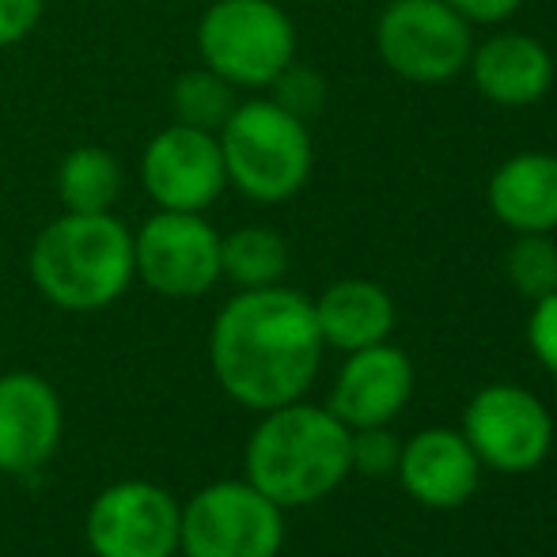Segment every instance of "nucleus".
I'll return each mask as SVG.
<instances>
[{"instance_id": "obj_7", "label": "nucleus", "mask_w": 557, "mask_h": 557, "mask_svg": "<svg viewBox=\"0 0 557 557\" xmlns=\"http://www.w3.org/2000/svg\"><path fill=\"white\" fill-rule=\"evenodd\" d=\"M285 543L281 505L250 482H216L194 493L178 523L186 557H277Z\"/></svg>"}, {"instance_id": "obj_8", "label": "nucleus", "mask_w": 557, "mask_h": 557, "mask_svg": "<svg viewBox=\"0 0 557 557\" xmlns=\"http://www.w3.org/2000/svg\"><path fill=\"white\" fill-rule=\"evenodd\" d=\"M140 281L171 300H190L221 281V235L198 213L160 209L133 235Z\"/></svg>"}, {"instance_id": "obj_19", "label": "nucleus", "mask_w": 557, "mask_h": 557, "mask_svg": "<svg viewBox=\"0 0 557 557\" xmlns=\"http://www.w3.org/2000/svg\"><path fill=\"white\" fill-rule=\"evenodd\" d=\"M288 270V247L273 227L250 224L221 239V277L239 288H270L281 285Z\"/></svg>"}, {"instance_id": "obj_4", "label": "nucleus", "mask_w": 557, "mask_h": 557, "mask_svg": "<svg viewBox=\"0 0 557 557\" xmlns=\"http://www.w3.org/2000/svg\"><path fill=\"white\" fill-rule=\"evenodd\" d=\"M224 156L227 183L250 201L277 206L308 186L311 178V133L308 122L277 103V99H250L232 111L216 133Z\"/></svg>"}, {"instance_id": "obj_18", "label": "nucleus", "mask_w": 557, "mask_h": 557, "mask_svg": "<svg viewBox=\"0 0 557 557\" xmlns=\"http://www.w3.org/2000/svg\"><path fill=\"white\" fill-rule=\"evenodd\" d=\"M122 190V168L107 148L84 145L61 160L58 168V198L69 213H111Z\"/></svg>"}, {"instance_id": "obj_15", "label": "nucleus", "mask_w": 557, "mask_h": 557, "mask_svg": "<svg viewBox=\"0 0 557 557\" xmlns=\"http://www.w3.org/2000/svg\"><path fill=\"white\" fill-rule=\"evenodd\" d=\"M398 482L418 505L425 508H459L478 490V462L474 447L462 433L451 429H425L410 444H403L398 459Z\"/></svg>"}, {"instance_id": "obj_3", "label": "nucleus", "mask_w": 557, "mask_h": 557, "mask_svg": "<svg viewBox=\"0 0 557 557\" xmlns=\"http://www.w3.org/2000/svg\"><path fill=\"white\" fill-rule=\"evenodd\" d=\"M133 235L111 213H69L42 227L30 247V281L65 311L111 308L129 288Z\"/></svg>"}, {"instance_id": "obj_16", "label": "nucleus", "mask_w": 557, "mask_h": 557, "mask_svg": "<svg viewBox=\"0 0 557 557\" xmlns=\"http://www.w3.org/2000/svg\"><path fill=\"white\" fill-rule=\"evenodd\" d=\"M490 213L520 232H557V156L516 152L490 175Z\"/></svg>"}, {"instance_id": "obj_10", "label": "nucleus", "mask_w": 557, "mask_h": 557, "mask_svg": "<svg viewBox=\"0 0 557 557\" xmlns=\"http://www.w3.org/2000/svg\"><path fill=\"white\" fill-rule=\"evenodd\" d=\"M183 505L152 482H117L88 512L96 557H175Z\"/></svg>"}, {"instance_id": "obj_25", "label": "nucleus", "mask_w": 557, "mask_h": 557, "mask_svg": "<svg viewBox=\"0 0 557 557\" xmlns=\"http://www.w3.org/2000/svg\"><path fill=\"white\" fill-rule=\"evenodd\" d=\"M42 20V0H0V46H15Z\"/></svg>"}, {"instance_id": "obj_1", "label": "nucleus", "mask_w": 557, "mask_h": 557, "mask_svg": "<svg viewBox=\"0 0 557 557\" xmlns=\"http://www.w3.org/2000/svg\"><path fill=\"white\" fill-rule=\"evenodd\" d=\"M216 383L250 410H277L315 383L323 334L315 304L293 288H243L209 337Z\"/></svg>"}, {"instance_id": "obj_23", "label": "nucleus", "mask_w": 557, "mask_h": 557, "mask_svg": "<svg viewBox=\"0 0 557 557\" xmlns=\"http://www.w3.org/2000/svg\"><path fill=\"white\" fill-rule=\"evenodd\" d=\"M273 91H277V103L285 107V111H293L296 117H304L308 122L311 114H319L323 111V103H326V84H323V76L319 73H311V69H300L293 61V65L285 69V73L277 76V81L270 84Z\"/></svg>"}, {"instance_id": "obj_26", "label": "nucleus", "mask_w": 557, "mask_h": 557, "mask_svg": "<svg viewBox=\"0 0 557 557\" xmlns=\"http://www.w3.org/2000/svg\"><path fill=\"white\" fill-rule=\"evenodd\" d=\"M444 4H451L470 27H500L520 12L523 0H444Z\"/></svg>"}, {"instance_id": "obj_2", "label": "nucleus", "mask_w": 557, "mask_h": 557, "mask_svg": "<svg viewBox=\"0 0 557 557\" xmlns=\"http://www.w3.org/2000/svg\"><path fill=\"white\" fill-rule=\"evenodd\" d=\"M349 441L352 429L331 410L304 403L265 410L247 444V482L281 508L315 505L352 470Z\"/></svg>"}, {"instance_id": "obj_12", "label": "nucleus", "mask_w": 557, "mask_h": 557, "mask_svg": "<svg viewBox=\"0 0 557 557\" xmlns=\"http://www.w3.org/2000/svg\"><path fill=\"white\" fill-rule=\"evenodd\" d=\"M61 398L42 375H0V470L30 474L46 467L61 444Z\"/></svg>"}, {"instance_id": "obj_11", "label": "nucleus", "mask_w": 557, "mask_h": 557, "mask_svg": "<svg viewBox=\"0 0 557 557\" xmlns=\"http://www.w3.org/2000/svg\"><path fill=\"white\" fill-rule=\"evenodd\" d=\"M140 183L160 209H178V213L209 209L227 186L216 133L183 122L156 133L140 156Z\"/></svg>"}, {"instance_id": "obj_21", "label": "nucleus", "mask_w": 557, "mask_h": 557, "mask_svg": "<svg viewBox=\"0 0 557 557\" xmlns=\"http://www.w3.org/2000/svg\"><path fill=\"white\" fill-rule=\"evenodd\" d=\"M508 281L528 300H543L557 288V243L550 232H520L505 258Z\"/></svg>"}, {"instance_id": "obj_13", "label": "nucleus", "mask_w": 557, "mask_h": 557, "mask_svg": "<svg viewBox=\"0 0 557 557\" xmlns=\"http://www.w3.org/2000/svg\"><path fill=\"white\" fill-rule=\"evenodd\" d=\"M413 395V364L387 342L352 349L342 364L331 395V413L349 429L387 425Z\"/></svg>"}, {"instance_id": "obj_6", "label": "nucleus", "mask_w": 557, "mask_h": 557, "mask_svg": "<svg viewBox=\"0 0 557 557\" xmlns=\"http://www.w3.org/2000/svg\"><path fill=\"white\" fill-rule=\"evenodd\" d=\"M444 0H391L375 20V53L410 84H444L467 73L474 35Z\"/></svg>"}, {"instance_id": "obj_22", "label": "nucleus", "mask_w": 557, "mask_h": 557, "mask_svg": "<svg viewBox=\"0 0 557 557\" xmlns=\"http://www.w3.org/2000/svg\"><path fill=\"white\" fill-rule=\"evenodd\" d=\"M398 459H403V441H398V436L391 433L387 425L357 429V433H352V441H349V462L364 478L395 474Z\"/></svg>"}, {"instance_id": "obj_14", "label": "nucleus", "mask_w": 557, "mask_h": 557, "mask_svg": "<svg viewBox=\"0 0 557 557\" xmlns=\"http://www.w3.org/2000/svg\"><path fill=\"white\" fill-rule=\"evenodd\" d=\"M467 73L493 107L520 111L535 107L554 88V58L535 35L493 30L470 50Z\"/></svg>"}, {"instance_id": "obj_5", "label": "nucleus", "mask_w": 557, "mask_h": 557, "mask_svg": "<svg viewBox=\"0 0 557 557\" xmlns=\"http://www.w3.org/2000/svg\"><path fill=\"white\" fill-rule=\"evenodd\" d=\"M206 69L232 88H270L296 58V27L277 0H216L198 23Z\"/></svg>"}, {"instance_id": "obj_9", "label": "nucleus", "mask_w": 557, "mask_h": 557, "mask_svg": "<svg viewBox=\"0 0 557 557\" xmlns=\"http://www.w3.org/2000/svg\"><path fill=\"white\" fill-rule=\"evenodd\" d=\"M462 436L474 447L478 462L523 474L546 459L554 444V421L546 413L543 398L512 383H493L478 391L474 403L462 413Z\"/></svg>"}, {"instance_id": "obj_17", "label": "nucleus", "mask_w": 557, "mask_h": 557, "mask_svg": "<svg viewBox=\"0 0 557 557\" xmlns=\"http://www.w3.org/2000/svg\"><path fill=\"white\" fill-rule=\"evenodd\" d=\"M315 323L323 334V345L334 349H364V345L387 342L395 331V300L387 288L364 277L334 281L315 300Z\"/></svg>"}, {"instance_id": "obj_24", "label": "nucleus", "mask_w": 557, "mask_h": 557, "mask_svg": "<svg viewBox=\"0 0 557 557\" xmlns=\"http://www.w3.org/2000/svg\"><path fill=\"white\" fill-rule=\"evenodd\" d=\"M528 342L535 349V357L557 375V288L546 293L543 300H535V311H531L528 323Z\"/></svg>"}, {"instance_id": "obj_20", "label": "nucleus", "mask_w": 557, "mask_h": 557, "mask_svg": "<svg viewBox=\"0 0 557 557\" xmlns=\"http://www.w3.org/2000/svg\"><path fill=\"white\" fill-rule=\"evenodd\" d=\"M171 107H175V122L206 133H221V125L239 103H235V88L224 76H216L213 69H194V73H183L175 81Z\"/></svg>"}]
</instances>
